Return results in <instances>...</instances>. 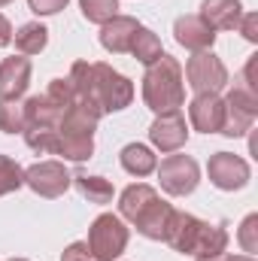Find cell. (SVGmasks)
<instances>
[{"mask_svg": "<svg viewBox=\"0 0 258 261\" xmlns=\"http://www.w3.org/2000/svg\"><path fill=\"white\" fill-rule=\"evenodd\" d=\"M210 179H213L219 189L231 192V189L246 186L249 167H246L243 158H237V155H231V152H219V155L210 158Z\"/></svg>", "mask_w": 258, "mask_h": 261, "instance_id": "cell-8", "label": "cell"}, {"mask_svg": "<svg viewBox=\"0 0 258 261\" xmlns=\"http://www.w3.org/2000/svg\"><path fill=\"white\" fill-rule=\"evenodd\" d=\"M152 143L161 149V152H176L183 143H186V137H189V130H186V119L179 116V110L176 113H164L155 125H152Z\"/></svg>", "mask_w": 258, "mask_h": 261, "instance_id": "cell-10", "label": "cell"}, {"mask_svg": "<svg viewBox=\"0 0 258 261\" xmlns=\"http://www.w3.org/2000/svg\"><path fill=\"white\" fill-rule=\"evenodd\" d=\"M122 167L134 173V176H146V173H152L155 170V155L146 149V146H140V143H131L122 149Z\"/></svg>", "mask_w": 258, "mask_h": 261, "instance_id": "cell-15", "label": "cell"}, {"mask_svg": "<svg viewBox=\"0 0 258 261\" xmlns=\"http://www.w3.org/2000/svg\"><path fill=\"white\" fill-rule=\"evenodd\" d=\"M197 261H252L249 255H213V258H197Z\"/></svg>", "mask_w": 258, "mask_h": 261, "instance_id": "cell-27", "label": "cell"}, {"mask_svg": "<svg viewBox=\"0 0 258 261\" xmlns=\"http://www.w3.org/2000/svg\"><path fill=\"white\" fill-rule=\"evenodd\" d=\"M128 246V228L116 219V216H100L94 219L91 231H88V249L97 261H113L119 258Z\"/></svg>", "mask_w": 258, "mask_h": 261, "instance_id": "cell-4", "label": "cell"}, {"mask_svg": "<svg viewBox=\"0 0 258 261\" xmlns=\"http://www.w3.org/2000/svg\"><path fill=\"white\" fill-rule=\"evenodd\" d=\"M176 40L192 52H203V49L213 46L216 31L200 15H183V18H176Z\"/></svg>", "mask_w": 258, "mask_h": 261, "instance_id": "cell-13", "label": "cell"}, {"mask_svg": "<svg viewBox=\"0 0 258 261\" xmlns=\"http://www.w3.org/2000/svg\"><path fill=\"white\" fill-rule=\"evenodd\" d=\"M70 173H67L64 164L58 161H43V164H34L31 170H24V182L43 197H58L67 192L70 186Z\"/></svg>", "mask_w": 258, "mask_h": 261, "instance_id": "cell-7", "label": "cell"}, {"mask_svg": "<svg viewBox=\"0 0 258 261\" xmlns=\"http://www.w3.org/2000/svg\"><path fill=\"white\" fill-rule=\"evenodd\" d=\"M164 240L173 249H179V252H192L197 258H213V255H222L225 252L228 234L219 225H207V222H197L194 216L173 213Z\"/></svg>", "mask_w": 258, "mask_h": 261, "instance_id": "cell-2", "label": "cell"}, {"mask_svg": "<svg viewBox=\"0 0 258 261\" xmlns=\"http://www.w3.org/2000/svg\"><path fill=\"white\" fill-rule=\"evenodd\" d=\"M158 176H161L164 192H170V195H189L197 186V164L189 155H170V158L161 161Z\"/></svg>", "mask_w": 258, "mask_h": 261, "instance_id": "cell-6", "label": "cell"}, {"mask_svg": "<svg viewBox=\"0 0 258 261\" xmlns=\"http://www.w3.org/2000/svg\"><path fill=\"white\" fill-rule=\"evenodd\" d=\"M143 97H146L149 110H155L158 116L176 113L183 107V100H186L183 70L170 55H161L155 64H149L146 79H143Z\"/></svg>", "mask_w": 258, "mask_h": 261, "instance_id": "cell-3", "label": "cell"}, {"mask_svg": "<svg viewBox=\"0 0 258 261\" xmlns=\"http://www.w3.org/2000/svg\"><path fill=\"white\" fill-rule=\"evenodd\" d=\"M3 3H9V0H0V6H3Z\"/></svg>", "mask_w": 258, "mask_h": 261, "instance_id": "cell-28", "label": "cell"}, {"mask_svg": "<svg viewBox=\"0 0 258 261\" xmlns=\"http://www.w3.org/2000/svg\"><path fill=\"white\" fill-rule=\"evenodd\" d=\"M70 79H73L76 91L82 97H88L100 113L125 110L131 103V97H134L131 82L107 64H85V61H79V64H73Z\"/></svg>", "mask_w": 258, "mask_h": 261, "instance_id": "cell-1", "label": "cell"}, {"mask_svg": "<svg viewBox=\"0 0 258 261\" xmlns=\"http://www.w3.org/2000/svg\"><path fill=\"white\" fill-rule=\"evenodd\" d=\"M46 40H49V31H46L43 24L31 21V24H21V28H18V34H15V49H18L21 55H37V52L46 49Z\"/></svg>", "mask_w": 258, "mask_h": 261, "instance_id": "cell-16", "label": "cell"}, {"mask_svg": "<svg viewBox=\"0 0 258 261\" xmlns=\"http://www.w3.org/2000/svg\"><path fill=\"white\" fill-rule=\"evenodd\" d=\"M200 18L216 31H231L240 24V0H203Z\"/></svg>", "mask_w": 258, "mask_h": 261, "instance_id": "cell-14", "label": "cell"}, {"mask_svg": "<svg viewBox=\"0 0 258 261\" xmlns=\"http://www.w3.org/2000/svg\"><path fill=\"white\" fill-rule=\"evenodd\" d=\"M131 52H134V55H137V61H143V64H155V61L164 55V52H161L158 37H155L152 31H146V28H140V31H137Z\"/></svg>", "mask_w": 258, "mask_h": 261, "instance_id": "cell-18", "label": "cell"}, {"mask_svg": "<svg viewBox=\"0 0 258 261\" xmlns=\"http://www.w3.org/2000/svg\"><path fill=\"white\" fill-rule=\"evenodd\" d=\"M6 43H12V28H9V21L0 15V46H6Z\"/></svg>", "mask_w": 258, "mask_h": 261, "instance_id": "cell-25", "label": "cell"}, {"mask_svg": "<svg viewBox=\"0 0 258 261\" xmlns=\"http://www.w3.org/2000/svg\"><path fill=\"white\" fill-rule=\"evenodd\" d=\"M0 130H24V107L18 100H0Z\"/></svg>", "mask_w": 258, "mask_h": 261, "instance_id": "cell-20", "label": "cell"}, {"mask_svg": "<svg viewBox=\"0 0 258 261\" xmlns=\"http://www.w3.org/2000/svg\"><path fill=\"white\" fill-rule=\"evenodd\" d=\"M61 261H97V258L91 255L88 243H73V246L64 252V258H61Z\"/></svg>", "mask_w": 258, "mask_h": 261, "instance_id": "cell-23", "label": "cell"}, {"mask_svg": "<svg viewBox=\"0 0 258 261\" xmlns=\"http://www.w3.org/2000/svg\"><path fill=\"white\" fill-rule=\"evenodd\" d=\"M28 3H31V9L37 15H52V12H58V9L67 6V0H28Z\"/></svg>", "mask_w": 258, "mask_h": 261, "instance_id": "cell-22", "label": "cell"}, {"mask_svg": "<svg viewBox=\"0 0 258 261\" xmlns=\"http://www.w3.org/2000/svg\"><path fill=\"white\" fill-rule=\"evenodd\" d=\"M186 76H189V85H192L197 94H216L228 82L225 64L216 55H210V52H197L194 58H189Z\"/></svg>", "mask_w": 258, "mask_h": 261, "instance_id": "cell-5", "label": "cell"}, {"mask_svg": "<svg viewBox=\"0 0 258 261\" xmlns=\"http://www.w3.org/2000/svg\"><path fill=\"white\" fill-rule=\"evenodd\" d=\"M252 228H255V216H249L246 222H243V246H246V252H252L255 249V240H252Z\"/></svg>", "mask_w": 258, "mask_h": 261, "instance_id": "cell-24", "label": "cell"}, {"mask_svg": "<svg viewBox=\"0 0 258 261\" xmlns=\"http://www.w3.org/2000/svg\"><path fill=\"white\" fill-rule=\"evenodd\" d=\"M119 0H82V15L94 24H107L110 18H116Z\"/></svg>", "mask_w": 258, "mask_h": 261, "instance_id": "cell-19", "label": "cell"}, {"mask_svg": "<svg viewBox=\"0 0 258 261\" xmlns=\"http://www.w3.org/2000/svg\"><path fill=\"white\" fill-rule=\"evenodd\" d=\"M73 179H76L79 195L88 197L91 203H110V200H113V186H110L107 179H100V176H85V173H76Z\"/></svg>", "mask_w": 258, "mask_h": 261, "instance_id": "cell-17", "label": "cell"}, {"mask_svg": "<svg viewBox=\"0 0 258 261\" xmlns=\"http://www.w3.org/2000/svg\"><path fill=\"white\" fill-rule=\"evenodd\" d=\"M137 31H140V24H137L134 18H128V15H116V18H110V21L104 24V31H100V43H104L107 52L122 55V52H131Z\"/></svg>", "mask_w": 258, "mask_h": 261, "instance_id": "cell-9", "label": "cell"}, {"mask_svg": "<svg viewBox=\"0 0 258 261\" xmlns=\"http://www.w3.org/2000/svg\"><path fill=\"white\" fill-rule=\"evenodd\" d=\"M21 182H24V170H21V167H18L12 158L0 155V195H9V192H15Z\"/></svg>", "mask_w": 258, "mask_h": 261, "instance_id": "cell-21", "label": "cell"}, {"mask_svg": "<svg viewBox=\"0 0 258 261\" xmlns=\"http://www.w3.org/2000/svg\"><path fill=\"white\" fill-rule=\"evenodd\" d=\"M28 82H31V61L28 58H6L0 64V97L3 100L21 97Z\"/></svg>", "mask_w": 258, "mask_h": 261, "instance_id": "cell-12", "label": "cell"}, {"mask_svg": "<svg viewBox=\"0 0 258 261\" xmlns=\"http://www.w3.org/2000/svg\"><path fill=\"white\" fill-rule=\"evenodd\" d=\"M189 116H192V125L197 130H222L225 122V100H219L216 94H197L189 107Z\"/></svg>", "mask_w": 258, "mask_h": 261, "instance_id": "cell-11", "label": "cell"}, {"mask_svg": "<svg viewBox=\"0 0 258 261\" xmlns=\"http://www.w3.org/2000/svg\"><path fill=\"white\" fill-rule=\"evenodd\" d=\"M243 31H246V40H255V15H246Z\"/></svg>", "mask_w": 258, "mask_h": 261, "instance_id": "cell-26", "label": "cell"}, {"mask_svg": "<svg viewBox=\"0 0 258 261\" xmlns=\"http://www.w3.org/2000/svg\"><path fill=\"white\" fill-rule=\"evenodd\" d=\"M12 261H24V258H12Z\"/></svg>", "mask_w": 258, "mask_h": 261, "instance_id": "cell-29", "label": "cell"}]
</instances>
